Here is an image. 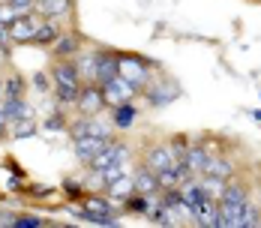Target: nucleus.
<instances>
[{"instance_id":"1","label":"nucleus","mask_w":261,"mask_h":228,"mask_svg":"<svg viewBox=\"0 0 261 228\" xmlns=\"http://www.w3.org/2000/svg\"><path fill=\"white\" fill-rule=\"evenodd\" d=\"M117 72L141 90V87H147L162 69H159L156 60H150V57H144V54H135V51H117Z\"/></svg>"},{"instance_id":"2","label":"nucleus","mask_w":261,"mask_h":228,"mask_svg":"<svg viewBox=\"0 0 261 228\" xmlns=\"http://www.w3.org/2000/svg\"><path fill=\"white\" fill-rule=\"evenodd\" d=\"M180 84L174 81V78H162L159 72L147 87H141V99L144 105H150V108H165V105H171L174 99H180Z\"/></svg>"},{"instance_id":"3","label":"nucleus","mask_w":261,"mask_h":228,"mask_svg":"<svg viewBox=\"0 0 261 228\" xmlns=\"http://www.w3.org/2000/svg\"><path fill=\"white\" fill-rule=\"evenodd\" d=\"M66 132H69L72 138H81V135H99V138H114V126H111V120H105L102 114H93V117L75 114V120H69Z\"/></svg>"},{"instance_id":"4","label":"nucleus","mask_w":261,"mask_h":228,"mask_svg":"<svg viewBox=\"0 0 261 228\" xmlns=\"http://www.w3.org/2000/svg\"><path fill=\"white\" fill-rule=\"evenodd\" d=\"M75 114H84V117H93V114H102L105 108V96H102V87L96 81H84L79 90V99H75Z\"/></svg>"},{"instance_id":"5","label":"nucleus","mask_w":261,"mask_h":228,"mask_svg":"<svg viewBox=\"0 0 261 228\" xmlns=\"http://www.w3.org/2000/svg\"><path fill=\"white\" fill-rule=\"evenodd\" d=\"M141 159H144V165L150 168V171H165V168H174V162H177V156L171 150V144H168V138H159V141H150L144 153H141Z\"/></svg>"},{"instance_id":"6","label":"nucleus","mask_w":261,"mask_h":228,"mask_svg":"<svg viewBox=\"0 0 261 228\" xmlns=\"http://www.w3.org/2000/svg\"><path fill=\"white\" fill-rule=\"evenodd\" d=\"M99 87H102V96H105V105H108V108H111V105H120V102H129V99H138V96H141V90H138L132 81H126L120 72H117L114 78H108L105 84H99Z\"/></svg>"},{"instance_id":"7","label":"nucleus","mask_w":261,"mask_h":228,"mask_svg":"<svg viewBox=\"0 0 261 228\" xmlns=\"http://www.w3.org/2000/svg\"><path fill=\"white\" fill-rule=\"evenodd\" d=\"M45 18L33 9V12H27V15H18L12 24H9V39H12V45H30V39H33V33L39 30Z\"/></svg>"},{"instance_id":"8","label":"nucleus","mask_w":261,"mask_h":228,"mask_svg":"<svg viewBox=\"0 0 261 228\" xmlns=\"http://www.w3.org/2000/svg\"><path fill=\"white\" fill-rule=\"evenodd\" d=\"M48 75H51L54 87H81V84H84V81H81L79 66H75V60H72V57L54 60L51 69H48Z\"/></svg>"},{"instance_id":"9","label":"nucleus","mask_w":261,"mask_h":228,"mask_svg":"<svg viewBox=\"0 0 261 228\" xmlns=\"http://www.w3.org/2000/svg\"><path fill=\"white\" fill-rule=\"evenodd\" d=\"M81 48H84V36H81L75 27H63L60 36L54 39V45L48 51L54 54V60H63V57H75Z\"/></svg>"},{"instance_id":"10","label":"nucleus","mask_w":261,"mask_h":228,"mask_svg":"<svg viewBox=\"0 0 261 228\" xmlns=\"http://www.w3.org/2000/svg\"><path fill=\"white\" fill-rule=\"evenodd\" d=\"M138 114H141V108H138V102L135 99L120 102V105H111V108H108V120H111V126L120 129V132H126V129L135 126Z\"/></svg>"},{"instance_id":"11","label":"nucleus","mask_w":261,"mask_h":228,"mask_svg":"<svg viewBox=\"0 0 261 228\" xmlns=\"http://www.w3.org/2000/svg\"><path fill=\"white\" fill-rule=\"evenodd\" d=\"M111 138H99V135H81V138H72V153H75V159H79L81 165H87L96 153L102 150L105 144H108Z\"/></svg>"},{"instance_id":"12","label":"nucleus","mask_w":261,"mask_h":228,"mask_svg":"<svg viewBox=\"0 0 261 228\" xmlns=\"http://www.w3.org/2000/svg\"><path fill=\"white\" fill-rule=\"evenodd\" d=\"M192 225L198 228H222V216H219V201L204 198L192 210Z\"/></svg>"},{"instance_id":"13","label":"nucleus","mask_w":261,"mask_h":228,"mask_svg":"<svg viewBox=\"0 0 261 228\" xmlns=\"http://www.w3.org/2000/svg\"><path fill=\"white\" fill-rule=\"evenodd\" d=\"M201 174H210V178H222V180H231L237 174V162L225 153H210L207 162H204V171Z\"/></svg>"},{"instance_id":"14","label":"nucleus","mask_w":261,"mask_h":228,"mask_svg":"<svg viewBox=\"0 0 261 228\" xmlns=\"http://www.w3.org/2000/svg\"><path fill=\"white\" fill-rule=\"evenodd\" d=\"M117 75V51L114 48H96V84H105L108 78Z\"/></svg>"},{"instance_id":"15","label":"nucleus","mask_w":261,"mask_h":228,"mask_svg":"<svg viewBox=\"0 0 261 228\" xmlns=\"http://www.w3.org/2000/svg\"><path fill=\"white\" fill-rule=\"evenodd\" d=\"M132 186H135V192H141V195H153V192H159L156 171H150L144 162L135 165V171H132Z\"/></svg>"},{"instance_id":"16","label":"nucleus","mask_w":261,"mask_h":228,"mask_svg":"<svg viewBox=\"0 0 261 228\" xmlns=\"http://www.w3.org/2000/svg\"><path fill=\"white\" fill-rule=\"evenodd\" d=\"M249 195H252V186H249L246 180H240V178L234 174V178L225 183V189H222V198H219V201L243 204V201H249Z\"/></svg>"},{"instance_id":"17","label":"nucleus","mask_w":261,"mask_h":228,"mask_svg":"<svg viewBox=\"0 0 261 228\" xmlns=\"http://www.w3.org/2000/svg\"><path fill=\"white\" fill-rule=\"evenodd\" d=\"M177 189H180V198H183V204H186L189 210H195L198 204H201L204 198H207V192H204V186H201V180H198V178L183 180V183L177 186Z\"/></svg>"},{"instance_id":"18","label":"nucleus","mask_w":261,"mask_h":228,"mask_svg":"<svg viewBox=\"0 0 261 228\" xmlns=\"http://www.w3.org/2000/svg\"><path fill=\"white\" fill-rule=\"evenodd\" d=\"M81 207L90 210V213H99V216H123V210L114 207V204L108 201V198H102V195H84V198H81Z\"/></svg>"},{"instance_id":"19","label":"nucleus","mask_w":261,"mask_h":228,"mask_svg":"<svg viewBox=\"0 0 261 228\" xmlns=\"http://www.w3.org/2000/svg\"><path fill=\"white\" fill-rule=\"evenodd\" d=\"M243 213H246V201H243V204L219 201V216H222V228H243Z\"/></svg>"},{"instance_id":"20","label":"nucleus","mask_w":261,"mask_h":228,"mask_svg":"<svg viewBox=\"0 0 261 228\" xmlns=\"http://www.w3.org/2000/svg\"><path fill=\"white\" fill-rule=\"evenodd\" d=\"M60 30H63V24H57V21H42V24H39V30L33 33L30 45H39V48H51L54 39L60 36Z\"/></svg>"},{"instance_id":"21","label":"nucleus","mask_w":261,"mask_h":228,"mask_svg":"<svg viewBox=\"0 0 261 228\" xmlns=\"http://www.w3.org/2000/svg\"><path fill=\"white\" fill-rule=\"evenodd\" d=\"M36 132H39V123H36V117L30 114V117H21V120L9 123L6 138H12V141H24V138H33Z\"/></svg>"},{"instance_id":"22","label":"nucleus","mask_w":261,"mask_h":228,"mask_svg":"<svg viewBox=\"0 0 261 228\" xmlns=\"http://www.w3.org/2000/svg\"><path fill=\"white\" fill-rule=\"evenodd\" d=\"M72 60H75V66L81 72V81H93V75H96V48H81Z\"/></svg>"},{"instance_id":"23","label":"nucleus","mask_w":261,"mask_h":228,"mask_svg":"<svg viewBox=\"0 0 261 228\" xmlns=\"http://www.w3.org/2000/svg\"><path fill=\"white\" fill-rule=\"evenodd\" d=\"M27 93V81L21 72H9V75H3V99H18V96H24Z\"/></svg>"},{"instance_id":"24","label":"nucleus","mask_w":261,"mask_h":228,"mask_svg":"<svg viewBox=\"0 0 261 228\" xmlns=\"http://www.w3.org/2000/svg\"><path fill=\"white\" fill-rule=\"evenodd\" d=\"M3 111H6V120H9V123H15V120H21V117H30V114H33V108H30L27 96L3 99Z\"/></svg>"},{"instance_id":"25","label":"nucleus","mask_w":261,"mask_h":228,"mask_svg":"<svg viewBox=\"0 0 261 228\" xmlns=\"http://www.w3.org/2000/svg\"><path fill=\"white\" fill-rule=\"evenodd\" d=\"M102 189L108 192V195H111V198H120V201H123L129 192H135V186H132V174H120V178L108 180Z\"/></svg>"},{"instance_id":"26","label":"nucleus","mask_w":261,"mask_h":228,"mask_svg":"<svg viewBox=\"0 0 261 228\" xmlns=\"http://www.w3.org/2000/svg\"><path fill=\"white\" fill-rule=\"evenodd\" d=\"M48 219L45 216H33V213H15L12 219V228H45Z\"/></svg>"},{"instance_id":"27","label":"nucleus","mask_w":261,"mask_h":228,"mask_svg":"<svg viewBox=\"0 0 261 228\" xmlns=\"http://www.w3.org/2000/svg\"><path fill=\"white\" fill-rule=\"evenodd\" d=\"M42 126L48 129V132H57V129H66V126H69V120H66V111H63V108L57 105V111H51V114H48V117L42 120Z\"/></svg>"},{"instance_id":"28","label":"nucleus","mask_w":261,"mask_h":228,"mask_svg":"<svg viewBox=\"0 0 261 228\" xmlns=\"http://www.w3.org/2000/svg\"><path fill=\"white\" fill-rule=\"evenodd\" d=\"M156 180H159V189H177V186H180V174H177V168H165V171H159Z\"/></svg>"},{"instance_id":"29","label":"nucleus","mask_w":261,"mask_h":228,"mask_svg":"<svg viewBox=\"0 0 261 228\" xmlns=\"http://www.w3.org/2000/svg\"><path fill=\"white\" fill-rule=\"evenodd\" d=\"M60 189H63L72 201H81V198H84V183H81V180H75V178H66L63 183H60Z\"/></svg>"},{"instance_id":"30","label":"nucleus","mask_w":261,"mask_h":228,"mask_svg":"<svg viewBox=\"0 0 261 228\" xmlns=\"http://www.w3.org/2000/svg\"><path fill=\"white\" fill-rule=\"evenodd\" d=\"M168 144H171V150H174V156L180 159L183 153L189 150V144H192V138H189V135H180V132H177V135H168Z\"/></svg>"},{"instance_id":"31","label":"nucleus","mask_w":261,"mask_h":228,"mask_svg":"<svg viewBox=\"0 0 261 228\" xmlns=\"http://www.w3.org/2000/svg\"><path fill=\"white\" fill-rule=\"evenodd\" d=\"M30 84H33V87H36L39 93H48V90L54 87V84H51V75H48L45 69H42V72H36V75L30 78Z\"/></svg>"},{"instance_id":"32","label":"nucleus","mask_w":261,"mask_h":228,"mask_svg":"<svg viewBox=\"0 0 261 228\" xmlns=\"http://www.w3.org/2000/svg\"><path fill=\"white\" fill-rule=\"evenodd\" d=\"M3 3H9L18 15H27V12H33V9H36V0H3Z\"/></svg>"},{"instance_id":"33","label":"nucleus","mask_w":261,"mask_h":228,"mask_svg":"<svg viewBox=\"0 0 261 228\" xmlns=\"http://www.w3.org/2000/svg\"><path fill=\"white\" fill-rule=\"evenodd\" d=\"M0 48L6 51V54L12 51V39H9V27L3 24V21H0Z\"/></svg>"},{"instance_id":"34","label":"nucleus","mask_w":261,"mask_h":228,"mask_svg":"<svg viewBox=\"0 0 261 228\" xmlns=\"http://www.w3.org/2000/svg\"><path fill=\"white\" fill-rule=\"evenodd\" d=\"M9 189H12V192H21V189H27V180L21 178L18 171H15V174L9 178Z\"/></svg>"},{"instance_id":"35","label":"nucleus","mask_w":261,"mask_h":228,"mask_svg":"<svg viewBox=\"0 0 261 228\" xmlns=\"http://www.w3.org/2000/svg\"><path fill=\"white\" fill-rule=\"evenodd\" d=\"M9 132V120H6V111H3V99H0V138H6Z\"/></svg>"},{"instance_id":"36","label":"nucleus","mask_w":261,"mask_h":228,"mask_svg":"<svg viewBox=\"0 0 261 228\" xmlns=\"http://www.w3.org/2000/svg\"><path fill=\"white\" fill-rule=\"evenodd\" d=\"M30 192H33V195H42V198H45V195H51V189H48V186H30Z\"/></svg>"},{"instance_id":"37","label":"nucleus","mask_w":261,"mask_h":228,"mask_svg":"<svg viewBox=\"0 0 261 228\" xmlns=\"http://www.w3.org/2000/svg\"><path fill=\"white\" fill-rule=\"evenodd\" d=\"M6 60H9V54H6V51L0 48V66H3V63H6Z\"/></svg>"},{"instance_id":"38","label":"nucleus","mask_w":261,"mask_h":228,"mask_svg":"<svg viewBox=\"0 0 261 228\" xmlns=\"http://www.w3.org/2000/svg\"><path fill=\"white\" fill-rule=\"evenodd\" d=\"M252 120H258V123H261V108H258V111H252Z\"/></svg>"},{"instance_id":"39","label":"nucleus","mask_w":261,"mask_h":228,"mask_svg":"<svg viewBox=\"0 0 261 228\" xmlns=\"http://www.w3.org/2000/svg\"><path fill=\"white\" fill-rule=\"evenodd\" d=\"M0 99H3V75H0Z\"/></svg>"},{"instance_id":"40","label":"nucleus","mask_w":261,"mask_h":228,"mask_svg":"<svg viewBox=\"0 0 261 228\" xmlns=\"http://www.w3.org/2000/svg\"><path fill=\"white\" fill-rule=\"evenodd\" d=\"M252 3H258V0H252Z\"/></svg>"},{"instance_id":"41","label":"nucleus","mask_w":261,"mask_h":228,"mask_svg":"<svg viewBox=\"0 0 261 228\" xmlns=\"http://www.w3.org/2000/svg\"><path fill=\"white\" fill-rule=\"evenodd\" d=\"M0 3H3V0H0Z\"/></svg>"},{"instance_id":"42","label":"nucleus","mask_w":261,"mask_h":228,"mask_svg":"<svg viewBox=\"0 0 261 228\" xmlns=\"http://www.w3.org/2000/svg\"><path fill=\"white\" fill-rule=\"evenodd\" d=\"M258 3H261V0H258Z\"/></svg>"}]
</instances>
